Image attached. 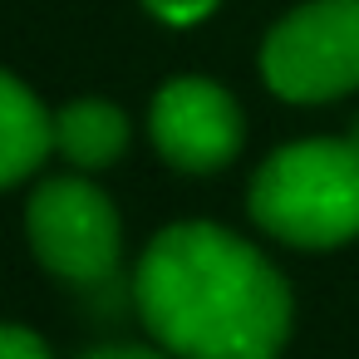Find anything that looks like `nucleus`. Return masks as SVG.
Masks as SVG:
<instances>
[{"mask_svg":"<svg viewBox=\"0 0 359 359\" xmlns=\"http://www.w3.org/2000/svg\"><path fill=\"white\" fill-rule=\"evenodd\" d=\"M128 114L109 99H74L55 109V153L74 172H104L128 153Z\"/></svg>","mask_w":359,"mask_h":359,"instance_id":"obj_7","label":"nucleus"},{"mask_svg":"<svg viewBox=\"0 0 359 359\" xmlns=\"http://www.w3.org/2000/svg\"><path fill=\"white\" fill-rule=\"evenodd\" d=\"M50 153H55V114L35 99L30 84L0 69V192L30 182Z\"/></svg>","mask_w":359,"mask_h":359,"instance_id":"obj_6","label":"nucleus"},{"mask_svg":"<svg viewBox=\"0 0 359 359\" xmlns=\"http://www.w3.org/2000/svg\"><path fill=\"white\" fill-rule=\"evenodd\" d=\"M251 222L295 251H334L359 236V143L300 138L276 148L246 187Z\"/></svg>","mask_w":359,"mask_h":359,"instance_id":"obj_2","label":"nucleus"},{"mask_svg":"<svg viewBox=\"0 0 359 359\" xmlns=\"http://www.w3.org/2000/svg\"><path fill=\"white\" fill-rule=\"evenodd\" d=\"M133 310L177 359H280L295 295L280 266L217 222L163 226L133 266Z\"/></svg>","mask_w":359,"mask_h":359,"instance_id":"obj_1","label":"nucleus"},{"mask_svg":"<svg viewBox=\"0 0 359 359\" xmlns=\"http://www.w3.org/2000/svg\"><path fill=\"white\" fill-rule=\"evenodd\" d=\"M0 359H55V354H50V344L30 325L0 320Z\"/></svg>","mask_w":359,"mask_h":359,"instance_id":"obj_8","label":"nucleus"},{"mask_svg":"<svg viewBox=\"0 0 359 359\" xmlns=\"http://www.w3.org/2000/svg\"><path fill=\"white\" fill-rule=\"evenodd\" d=\"M79 359H177V354H168L158 344H99V349H89Z\"/></svg>","mask_w":359,"mask_h":359,"instance_id":"obj_10","label":"nucleus"},{"mask_svg":"<svg viewBox=\"0 0 359 359\" xmlns=\"http://www.w3.org/2000/svg\"><path fill=\"white\" fill-rule=\"evenodd\" d=\"M148 138H153V148L168 168L207 177V172H222L241 153L246 118H241V104L217 79L182 74V79H168L153 94Z\"/></svg>","mask_w":359,"mask_h":359,"instance_id":"obj_5","label":"nucleus"},{"mask_svg":"<svg viewBox=\"0 0 359 359\" xmlns=\"http://www.w3.org/2000/svg\"><path fill=\"white\" fill-rule=\"evenodd\" d=\"M143 6L158 20H168V25H197V20H207L222 6V0H143Z\"/></svg>","mask_w":359,"mask_h":359,"instance_id":"obj_9","label":"nucleus"},{"mask_svg":"<svg viewBox=\"0 0 359 359\" xmlns=\"http://www.w3.org/2000/svg\"><path fill=\"white\" fill-rule=\"evenodd\" d=\"M261 79L285 104H334L359 89V0H305L261 40Z\"/></svg>","mask_w":359,"mask_h":359,"instance_id":"obj_4","label":"nucleus"},{"mask_svg":"<svg viewBox=\"0 0 359 359\" xmlns=\"http://www.w3.org/2000/svg\"><path fill=\"white\" fill-rule=\"evenodd\" d=\"M25 241L35 261L65 285H104L123 261L118 207L89 172L35 182L25 202Z\"/></svg>","mask_w":359,"mask_h":359,"instance_id":"obj_3","label":"nucleus"}]
</instances>
